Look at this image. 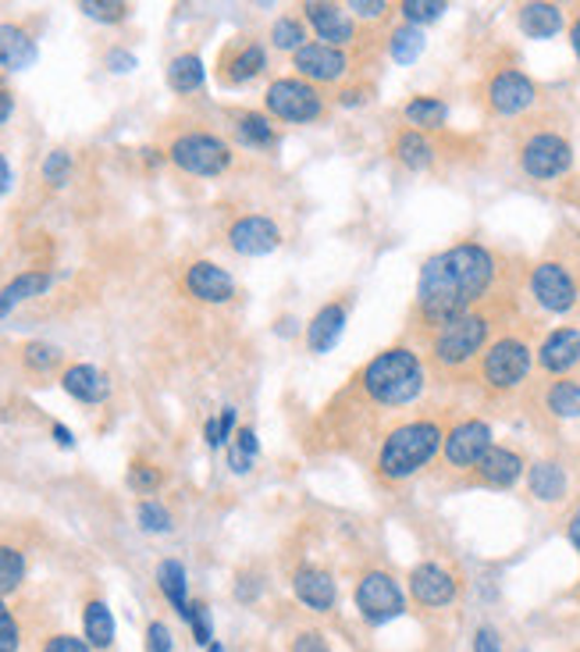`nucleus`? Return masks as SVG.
Returning a JSON list of instances; mask_svg holds the SVG:
<instances>
[{"label":"nucleus","instance_id":"1","mask_svg":"<svg viewBox=\"0 0 580 652\" xmlns=\"http://www.w3.org/2000/svg\"><path fill=\"white\" fill-rule=\"evenodd\" d=\"M520 267L480 239H463L424 261L414 296V329L424 339L491 296L517 293Z\"/></svg>","mask_w":580,"mask_h":652},{"label":"nucleus","instance_id":"2","mask_svg":"<svg viewBox=\"0 0 580 652\" xmlns=\"http://www.w3.org/2000/svg\"><path fill=\"white\" fill-rule=\"evenodd\" d=\"M517 321H520L517 293L491 296L488 304L445 321L442 329H434L420 339L428 371L442 381H471L480 357H485V350Z\"/></svg>","mask_w":580,"mask_h":652},{"label":"nucleus","instance_id":"3","mask_svg":"<svg viewBox=\"0 0 580 652\" xmlns=\"http://www.w3.org/2000/svg\"><path fill=\"white\" fill-rule=\"evenodd\" d=\"M513 161L517 172L527 182H537V186H552V182H562L570 175L577 164V150L566 115H559L556 107H542L517 122Z\"/></svg>","mask_w":580,"mask_h":652},{"label":"nucleus","instance_id":"4","mask_svg":"<svg viewBox=\"0 0 580 652\" xmlns=\"http://www.w3.org/2000/svg\"><path fill=\"white\" fill-rule=\"evenodd\" d=\"M449 424L438 414H420L392 424L374 453V471L385 485H403L442 457Z\"/></svg>","mask_w":580,"mask_h":652},{"label":"nucleus","instance_id":"5","mask_svg":"<svg viewBox=\"0 0 580 652\" xmlns=\"http://www.w3.org/2000/svg\"><path fill=\"white\" fill-rule=\"evenodd\" d=\"M428 378L431 371L424 353L409 343H395L367 361V367L357 375V389L378 410H399L420 400L424 389H428Z\"/></svg>","mask_w":580,"mask_h":652},{"label":"nucleus","instance_id":"6","mask_svg":"<svg viewBox=\"0 0 580 652\" xmlns=\"http://www.w3.org/2000/svg\"><path fill=\"white\" fill-rule=\"evenodd\" d=\"M534 353H537L534 329L520 318L485 350V357H480L471 381L488 403L517 400L534 375Z\"/></svg>","mask_w":580,"mask_h":652},{"label":"nucleus","instance_id":"7","mask_svg":"<svg viewBox=\"0 0 580 652\" xmlns=\"http://www.w3.org/2000/svg\"><path fill=\"white\" fill-rule=\"evenodd\" d=\"M523 286L534 307L545 314L570 318L573 310H580V267L566 253H545L542 261H534L523 275Z\"/></svg>","mask_w":580,"mask_h":652},{"label":"nucleus","instance_id":"8","mask_svg":"<svg viewBox=\"0 0 580 652\" xmlns=\"http://www.w3.org/2000/svg\"><path fill=\"white\" fill-rule=\"evenodd\" d=\"M480 107L488 111V118L523 122L527 115H534V111L545 107V93L523 68L499 65L480 82Z\"/></svg>","mask_w":580,"mask_h":652},{"label":"nucleus","instance_id":"9","mask_svg":"<svg viewBox=\"0 0 580 652\" xmlns=\"http://www.w3.org/2000/svg\"><path fill=\"white\" fill-rule=\"evenodd\" d=\"M352 603H357V614L371 624V628H385V624L399 620L406 614V592L388 571L360 574L357 588H352Z\"/></svg>","mask_w":580,"mask_h":652},{"label":"nucleus","instance_id":"10","mask_svg":"<svg viewBox=\"0 0 580 652\" xmlns=\"http://www.w3.org/2000/svg\"><path fill=\"white\" fill-rule=\"evenodd\" d=\"M495 446L491 424L485 417H460L449 424L445 443H442V467L449 474H471L474 467L480 464V457Z\"/></svg>","mask_w":580,"mask_h":652},{"label":"nucleus","instance_id":"11","mask_svg":"<svg viewBox=\"0 0 580 652\" xmlns=\"http://www.w3.org/2000/svg\"><path fill=\"white\" fill-rule=\"evenodd\" d=\"M264 107L271 118L292 122V125H310V122L324 118L321 90L310 87L303 79H275L264 93Z\"/></svg>","mask_w":580,"mask_h":652},{"label":"nucleus","instance_id":"12","mask_svg":"<svg viewBox=\"0 0 580 652\" xmlns=\"http://www.w3.org/2000/svg\"><path fill=\"white\" fill-rule=\"evenodd\" d=\"M167 153H172V161L182 168V172L200 175V179H214L232 164V147L224 144L221 136H210V133L178 136Z\"/></svg>","mask_w":580,"mask_h":652},{"label":"nucleus","instance_id":"13","mask_svg":"<svg viewBox=\"0 0 580 652\" xmlns=\"http://www.w3.org/2000/svg\"><path fill=\"white\" fill-rule=\"evenodd\" d=\"M534 367L545 378H570L580 371V329L577 324H556L537 339Z\"/></svg>","mask_w":580,"mask_h":652},{"label":"nucleus","instance_id":"14","mask_svg":"<svg viewBox=\"0 0 580 652\" xmlns=\"http://www.w3.org/2000/svg\"><path fill=\"white\" fill-rule=\"evenodd\" d=\"M523 474H527V460H523V453L517 446L495 443L485 457H480V464L474 467V471L466 474V485L506 492V489H513Z\"/></svg>","mask_w":580,"mask_h":652},{"label":"nucleus","instance_id":"15","mask_svg":"<svg viewBox=\"0 0 580 652\" xmlns=\"http://www.w3.org/2000/svg\"><path fill=\"white\" fill-rule=\"evenodd\" d=\"M295 79L310 82V87H338L349 76V54L324 44H306L292 54Z\"/></svg>","mask_w":580,"mask_h":652},{"label":"nucleus","instance_id":"16","mask_svg":"<svg viewBox=\"0 0 580 652\" xmlns=\"http://www.w3.org/2000/svg\"><path fill=\"white\" fill-rule=\"evenodd\" d=\"M409 595L424 609H445L460 599V577L442 563L424 560L409 571Z\"/></svg>","mask_w":580,"mask_h":652},{"label":"nucleus","instance_id":"17","mask_svg":"<svg viewBox=\"0 0 580 652\" xmlns=\"http://www.w3.org/2000/svg\"><path fill=\"white\" fill-rule=\"evenodd\" d=\"M303 22L317 33L324 47L346 50L357 44V22L343 4H328V0H306L303 4Z\"/></svg>","mask_w":580,"mask_h":652},{"label":"nucleus","instance_id":"18","mask_svg":"<svg viewBox=\"0 0 580 652\" xmlns=\"http://www.w3.org/2000/svg\"><path fill=\"white\" fill-rule=\"evenodd\" d=\"M445 153L449 150L442 147V139L431 133L409 129V125H403V129L392 136V161L403 164L406 172H431Z\"/></svg>","mask_w":580,"mask_h":652},{"label":"nucleus","instance_id":"19","mask_svg":"<svg viewBox=\"0 0 580 652\" xmlns=\"http://www.w3.org/2000/svg\"><path fill=\"white\" fill-rule=\"evenodd\" d=\"M229 243L243 258H267V253H275L281 247V229L275 218L246 215L229 229Z\"/></svg>","mask_w":580,"mask_h":652},{"label":"nucleus","instance_id":"20","mask_svg":"<svg viewBox=\"0 0 580 652\" xmlns=\"http://www.w3.org/2000/svg\"><path fill=\"white\" fill-rule=\"evenodd\" d=\"M292 592L295 599L306 609H314V614H332L338 603V585L332 571H324V567H314V563H303L300 571L292 574Z\"/></svg>","mask_w":580,"mask_h":652},{"label":"nucleus","instance_id":"21","mask_svg":"<svg viewBox=\"0 0 580 652\" xmlns=\"http://www.w3.org/2000/svg\"><path fill=\"white\" fill-rule=\"evenodd\" d=\"M523 481H527L531 500H537V503L556 506L570 495V471H566V464L556 460V457H542V460L527 464Z\"/></svg>","mask_w":580,"mask_h":652},{"label":"nucleus","instance_id":"22","mask_svg":"<svg viewBox=\"0 0 580 652\" xmlns=\"http://www.w3.org/2000/svg\"><path fill=\"white\" fill-rule=\"evenodd\" d=\"M349 321V300H332L324 304L306 324V350L310 353H332L338 346V339L346 332Z\"/></svg>","mask_w":580,"mask_h":652},{"label":"nucleus","instance_id":"23","mask_svg":"<svg viewBox=\"0 0 580 652\" xmlns=\"http://www.w3.org/2000/svg\"><path fill=\"white\" fill-rule=\"evenodd\" d=\"M186 289L200 304H229L235 296V282L224 267L210 264V261H196L186 272Z\"/></svg>","mask_w":580,"mask_h":652},{"label":"nucleus","instance_id":"24","mask_svg":"<svg viewBox=\"0 0 580 652\" xmlns=\"http://www.w3.org/2000/svg\"><path fill=\"white\" fill-rule=\"evenodd\" d=\"M537 403L552 421H580V375L548 378L537 392Z\"/></svg>","mask_w":580,"mask_h":652},{"label":"nucleus","instance_id":"25","mask_svg":"<svg viewBox=\"0 0 580 652\" xmlns=\"http://www.w3.org/2000/svg\"><path fill=\"white\" fill-rule=\"evenodd\" d=\"M517 25L527 39H552L566 30V11L548 0H531V4L517 8Z\"/></svg>","mask_w":580,"mask_h":652},{"label":"nucleus","instance_id":"26","mask_svg":"<svg viewBox=\"0 0 580 652\" xmlns=\"http://www.w3.org/2000/svg\"><path fill=\"white\" fill-rule=\"evenodd\" d=\"M61 386L79 403H104L111 396V378L101 371V367H93V364L68 367L65 378H61Z\"/></svg>","mask_w":580,"mask_h":652},{"label":"nucleus","instance_id":"27","mask_svg":"<svg viewBox=\"0 0 580 652\" xmlns=\"http://www.w3.org/2000/svg\"><path fill=\"white\" fill-rule=\"evenodd\" d=\"M403 118H406L409 129L438 136L449 125V104L442 101V96L417 93V96H409V101L403 104Z\"/></svg>","mask_w":580,"mask_h":652},{"label":"nucleus","instance_id":"28","mask_svg":"<svg viewBox=\"0 0 580 652\" xmlns=\"http://www.w3.org/2000/svg\"><path fill=\"white\" fill-rule=\"evenodd\" d=\"M264 68H267L264 47L257 44V39H243V44H235L229 50V58H224V79H229L232 87H239V82L257 79Z\"/></svg>","mask_w":580,"mask_h":652},{"label":"nucleus","instance_id":"29","mask_svg":"<svg viewBox=\"0 0 580 652\" xmlns=\"http://www.w3.org/2000/svg\"><path fill=\"white\" fill-rule=\"evenodd\" d=\"M36 58H39L36 39L22 25H0V68L19 72V68L36 65Z\"/></svg>","mask_w":580,"mask_h":652},{"label":"nucleus","instance_id":"30","mask_svg":"<svg viewBox=\"0 0 580 652\" xmlns=\"http://www.w3.org/2000/svg\"><path fill=\"white\" fill-rule=\"evenodd\" d=\"M47 289H50L47 272H25L15 282H8V286L0 289V318H8L19 304L33 300V296H44Z\"/></svg>","mask_w":580,"mask_h":652},{"label":"nucleus","instance_id":"31","mask_svg":"<svg viewBox=\"0 0 580 652\" xmlns=\"http://www.w3.org/2000/svg\"><path fill=\"white\" fill-rule=\"evenodd\" d=\"M82 631H86L90 649H111L115 645V617H111L107 603L93 599L82 609Z\"/></svg>","mask_w":580,"mask_h":652},{"label":"nucleus","instance_id":"32","mask_svg":"<svg viewBox=\"0 0 580 652\" xmlns=\"http://www.w3.org/2000/svg\"><path fill=\"white\" fill-rule=\"evenodd\" d=\"M385 47H388V58L395 65H414L424 47H428V39H424V30H417V25H395V30L388 33L385 39Z\"/></svg>","mask_w":580,"mask_h":652},{"label":"nucleus","instance_id":"33","mask_svg":"<svg viewBox=\"0 0 580 652\" xmlns=\"http://www.w3.org/2000/svg\"><path fill=\"white\" fill-rule=\"evenodd\" d=\"M158 588L164 592V599L172 603L178 614H186L189 609V581H186V567L178 560H161L158 567Z\"/></svg>","mask_w":580,"mask_h":652},{"label":"nucleus","instance_id":"34","mask_svg":"<svg viewBox=\"0 0 580 652\" xmlns=\"http://www.w3.org/2000/svg\"><path fill=\"white\" fill-rule=\"evenodd\" d=\"M235 136H239V144H246L253 150H267V147L278 144V133H275L271 118L260 115V111H246V115H239L235 118Z\"/></svg>","mask_w":580,"mask_h":652},{"label":"nucleus","instance_id":"35","mask_svg":"<svg viewBox=\"0 0 580 652\" xmlns=\"http://www.w3.org/2000/svg\"><path fill=\"white\" fill-rule=\"evenodd\" d=\"M207 68L200 61V54H178V58L167 65V87L175 93H196L204 87Z\"/></svg>","mask_w":580,"mask_h":652},{"label":"nucleus","instance_id":"36","mask_svg":"<svg viewBox=\"0 0 580 652\" xmlns=\"http://www.w3.org/2000/svg\"><path fill=\"white\" fill-rule=\"evenodd\" d=\"M271 44L278 50H303L306 47V22L300 15H281L271 22Z\"/></svg>","mask_w":580,"mask_h":652},{"label":"nucleus","instance_id":"37","mask_svg":"<svg viewBox=\"0 0 580 652\" xmlns=\"http://www.w3.org/2000/svg\"><path fill=\"white\" fill-rule=\"evenodd\" d=\"M257 453H260V443H257V432L253 428H239L232 435V446H229V464H232V471L235 474H246L253 460H257Z\"/></svg>","mask_w":580,"mask_h":652},{"label":"nucleus","instance_id":"38","mask_svg":"<svg viewBox=\"0 0 580 652\" xmlns=\"http://www.w3.org/2000/svg\"><path fill=\"white\" fill-rule=\"evenodd\" d=\"M395 11H399L406 25H417V30H420V25H431V22L442 19L449 11V4H445V0H403Z\"/></svg>","mask_w":580,"mask_h":652},{"label":"nucleus","instance_id":"39","mask_svg":"<svg viewBox=\"0 0 580 652\" xmlns=\"http://www.w3.org/2000/svg\"><path fill=\"white\" fill-rule=\"evenodd\" d=\"M25 581V557L19 549L0 546V599L11 595Z\"/></svg>","mask_w":580,"mask_h":652},{"label":"nucleus","instance_id":"40","mask_svg":"<svg viewBox=\"0 0 580 652\" xmlns=\"http://www.w3.org/2000/svg\"><path fill=\"white\" fill-rule=\"evenodd\" d=\"M79 11H82V15L96 19V22L115 25V22H125V15H129V4H125V0H82Z\"/></svg>","mask_w":580,"mask_h":652},{"label":"nucleus","instance_id":"41","mask_svg":"<svg viewBox=\"0 0 580 652\" xmlns=\"http://www.w3.org/2000/svg\"><path fill=\"white\" fill-rule=\"evenodd\" d=\"M232 435H235V407H224L221 417H210V421H207L204 438H207L210 449H218V446H229Z\"/></svg>","mask_w":580,"mask_h":652},{"label":"nucleus","instance_id":"42","mask_svg":"<svg viewBox=\"0 0 580 652\" xmlns=\"http://www.w3.org/2000/svg\"><path fill=\"white\" fill-rule=\"evenodd\" d=\"M182 620L189 624V631L196 638V645H210L214 642V624H210V609L207 603H189V609L182 614Z\"/></svg>","mask_w":580,"mask_h":652},{"label":"nucleus","instance_id":"43","mask_svg":"<svg viewBox=\"0 0 580 652\" xmlns=\"http://www.w3.org/2000/svg\"><path fill=\"white\" fill-rule=\"evenodd\" d=\"M346 11L352 15V22L374 25V22H388V15L395 8L388 4V0H352V4H346Z\"/></svg>","mask_w":580,"mask_h":652},{"label":"nucleus","instance_id":"44","mask_svg":"<svg viewBox=\"0 0 580 652\" xmlns=\"http://www.w3.org/2000/svg\"><path fill=\"white\" fill-rule=\"evenodd\" d=\"M139 524H143V531H172V514L158 503V500H143L139 503Z\"/></svg>","mask_w":580,"mask_h":652},{"label":"nucleus","instance_id":"45","mask_svg":"<svg viewBox=\"0 0 580 652\" xmlns=\"http://www.w3.org/2000/svg\"><path fill=\"white\" fill-rule=\"evenodd\" d=\"M68 175H72V158H68V150H50L44 161V179L50 186H65Z\"/></svg>","mask_w":580,"mask_h":652},{"label":"nucleus","instance_id":"46","mask_svg":"<svg viewBox=\"0 0 580 652\" xmlns=\"http://www.w3.org/2000/svg\"><path fill=\"white\" fill-rule=\"evenodd\" d=\"M19 645H22L19 620L11 617V609L0 599V652H19Z\"/></svg>","mask_w":580,"mask_h":652},{"label":"nucleus","instance_id":"47","mask_svg":"<svg viewBox=\"0 0 580 652\" xmlns=\"http://www.w3.org/2000/svg\"><path fill=\"white\" fill-rule=\"evenodd\" d=\"M129 485H132L136 492H153V489L161 485V471H158V467H150V464H132Z\"/></svg>","mask_w":580,"mask_h":652},{"label":"nucleus","instance_id":"48","mask_svg":"<svg viewBox=\"0 0 580 652\" xmlns=\"http://www.w3.org/2000/svg\"><path fill=\"white\" fill-rule=\"evenodd\" d=\"M289 652H335V649H332V642L321 631H300V634L292 638V649Z\"/></svg>","mask_w":580,"mask_h":652},{"label":"nucleus","instance_id":"49","mask_svg":"<svg viewBox=\"0 0 580 652\" xmlns=\"http://www.w3.org/2000/svg\"><path fill=\"white\" fill-rule=\"evenodd\" d=\"M172 631H167L164 620H150L147 628V652H172Z\"/></svg>","mask_w":580,"mask_h":652},{"label":"nucleus","instance_id":"50","mask_svg":"<svg viewBox=\"0 0 580 652\" xmlns=\"http://www.w3.org/2000/svg\"><path fill=\"white\" fill-rule=\"evenodd\" d=\"M58 361V350L47 346V343H30L25 346V364L36 367V371H47V367Z\"/></svg>","mask_w":580,"mask_h":652},{"label":"nucleus","instance_id":"51","mask_svg":"<svg viewBox=\"0 0 580 652\" xmlns=\"http://www.w3.org/2000/svg\"><path fill=\"white\" fill-rule=\"evenodd\" d=\"M474 652H502V634L499 628H491V624H480L474 631Z\"/></svg>","mask_w":580,"mask_h":652},{"label":"nucleus","instance_id":"52","mask_svg":"<svg viewBox=\"0 0 580 652\" xmlns=\"http://www.w3.org/2000/svg\"><path fill=\"white\" fill-rule=\"evenodd\" d=\"M44 652H93L86 638H76V634H54L50 642L44 645Z\"/></svg>","mask_w":580,"mask_h":652},{"label":"nucleus","instance_id":"53","mask_svg":"<svg viewBox=\"0 0 580 652\" xmlns=\"http://www.w3.org/2000/svg\"><path fill=\"white\" fill-rule=\"evenodd\" d=\"M367 101H371V87H363V82H352V87L338 90V104L343 107H357V104H367Z\"/></svg>","mask_w":580,"mask_h":652},{"label":"nucleus","instance_id":"54","mask_svg":"<svg viewBox=\"0 0 580 652\" xmlns=\"http://www.w3.org/2000/svg\"><path fill=\"white\" fill-rule=\"evenodd\" d=\"M107 68L111 72H132L136 68V54H129V50H121V47H115V50H107Z\"/></svg>","mask_w":580,"mask_h":652},{"label":"nucleus","instance_id":"55","mask_svg":"<svg viewBox=\"0 0 580 652\" xmlns=\"http://www.w3.org/2000/svg\"><path fill=\"white\" fill-rule=\"evenodd\" d=\"M566 36H570V47H573L577 61H580V8H573L570 22H566Z\"/></svg>","mask_w":580,"mask_h":652},{"label":"nucleus","instance_id":"56","mask_svg":"<svg viewBox=\"0 0 580 652\" xmlns=\"http://www.w3.org/2000/svg\"><path fill=\"white\" fill-rule=\"evenodd\" d=\"M566 538H570V546L580 552V510H573V517L566 521Z\"/></svg>","mask_w":580,"mask_h":652},{"label":"nucleus","instance_id":"57","mask_svg":"<svg viewBox=\"0 0 580 652\" xmlns=\"http://www.w3.org/2000/svg\"><path fill=\"white\" fill-rule=\"evenodd\" d=\"M11 111H15V101H11V93L0 87V125L11 118Z\"/></svg>","mask_w":580,"mask_h":652},{"label":"nucleus","instance_id":"58","mask_svg":"<svg viewBox=\"0 0 580 652\" xmlns=\"http://www.w3.org/2000/svg\"><path fill=\"white\" fill-rule=\"evenodd\" d=\"M11 190V164H8V158L0 153V196H4Z\"/></svg>","mask_w":580,"mask_h":652},{"label":"nucleus","instance_id":"59","mask_svg":"<svg viewBox=\"0 0 580 652\" xmlns=\"http://www.w3.org/2000/svg\"><path fill=\"white\" fill-rule=\"evenodd\" d=\"M54 438H58V446H65V449L76 446V438H72V432L65 428V424H54Z\"/></svg>","mask_w":580,"mask_h":652},{"label":"nucleus","instance_id":"60","mask_svg":"<svg viewBox=\"0 0 580 652\" xmlns=\"http://www.w3.org/2000/svg\"><path fill=\"white\" fill-rule=\"evenodd\" d=\"M207 652H224V645H221V642H210V645H207Z\"/></svg>","mask_w":580,"mask_h":652},{"label":"nucleus","instance_id":"61","mask_svg":"<svg viewBox=\"0 0 580 652\" xmlns=\"http://www.w3.org/2000/svg\"><path fill=\"white\" fill-rule=\"evenodd\" d=\"M577 186H580V182H577Z\"/></svg>","mask_w":580,"mask_h":652}]
</instances>
